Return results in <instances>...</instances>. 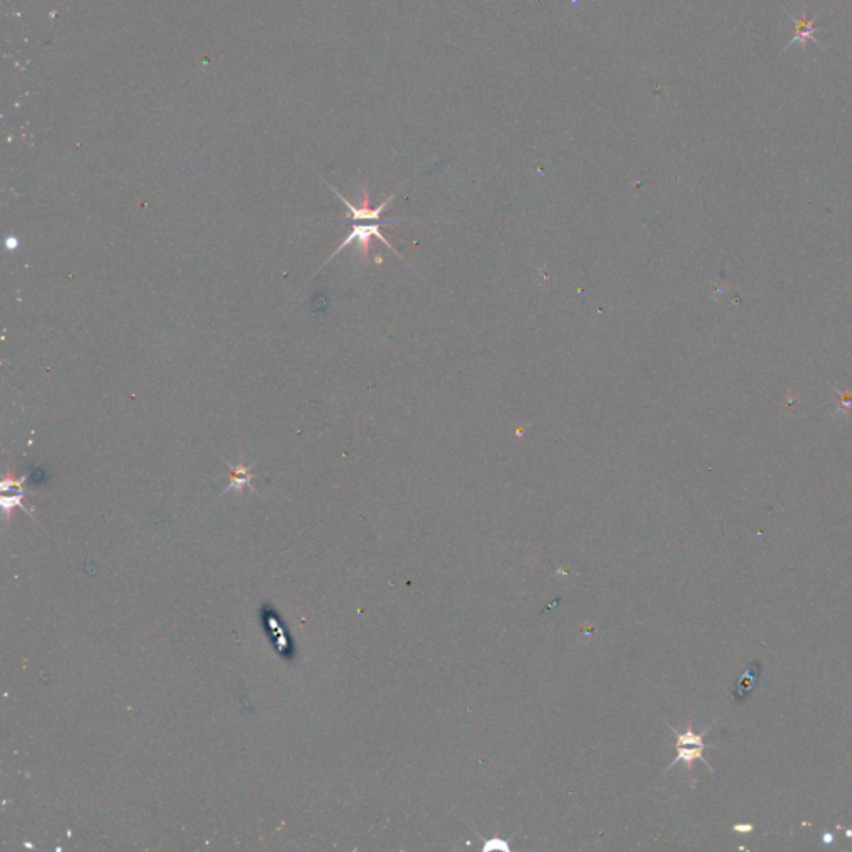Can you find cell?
Segmentation results:
<instances>
[{"instance_id":"1","label":"cell","mask_w":852,"mask_h":852,"mask_svg":"<svg viewBox=\"0 0 852 852\" xmlns=\"http://www.w3.org/2000/svg\"><path fill=\"white\" fill-rule=\"evenodd\" d=\"M666 726L673 731L674 737H676V751H677L676 759H674L671 764L666 767V771L671 769V767L676 766L677 762H684L689 773H693V764H694V761H697V759L704 762V764L709 767V771H713V767H711L709 762L706 761L704 756H702L704 749L709 748V746L704 742V736L711 726L706 728L704 733H694L693 720L688 721V728H686L684 733H680V731H677L676 728H673V726L668 724V722H666Z\"/></svg>"},{"instance_id":"4","label":"cell","mask_w":852,"mask_h":852,"mask_svg":"<svg viewBox=\"0 0 852 852\" xmlns=\"http://www.w3.org/2000/svg\"><path fill=\"white\" fill-rule=\"evenodd\" d=\"M793 20H794V23H795V37H794L793 42L787 43V47L794 46V43H804L809 39L815 40L814 39V32H815V29H814V19H811V20L793 19Z\"/></svg>"},{"instance_id":"7","label":"cell","mask_w":852,"mask_h":852,"mask_svg":"<svg viewBox=\"0 0 852 852\" xmlns=\"http://www.w3.org/2000/svg\"><path fill=\"white\" fill-rule=\"evenodd\" d=\"M22 498H23V491H20L19 495H15V496H10V498H2L3 510H6L7 515H9V511L14 506H22Z\"/></svg>"},{"instance_id":"3","label":"cell","mask_w":852,"mask_h":852,"mask_svg":"<svg viewBox=\"0 0 852 852\" xmlns=\"http://www.w3.org/2000/svg\"><path fill=\"white\" fill-rule=\"evenodd\" d=\"M759 674H761V663H753L748 666V669L742 674L741 680L737 681L736 691H734V700L737 702H742L749 696V693L753 691L754 684H756L759 680Z\"/></svg>"},{"instance_id":"5","label":"cell","mask_w":852,"mask_h":852,"mask_svg":"<svg viewBox=\"0 0 852 852\" xmlns=\"http://www.w3.org/2000/svg\"><path fill=\"white\" fill-rule=\"evenodd\" d=\"M252 470H250L248 466H244V464H238V466L232 468V482H230V486L227 488L228 490H238L241 491V488L246 486V484H250L252 482Z\"/></svg>"},{"instance_id":"2","label":"cell","mask_w":852,"mask_h":852,"mask_svg":"<svg viewBox=\"0 0 852 852\" xmlns=\"http://www.w3.org/2000/svg\"><path fill=\"white\" fill-rule=\"evenodd\" d=\"M379 225H383V221H379V220H375V221H355L353 228H351V232L348 233V237H346L345 240H343L341 244H340V246H338V248L335 250L332 255H330L328 260L325 261V265L328 264V261H332L333 257H337L338 253L341 252V250H345L346 246H350L351 244H355V241H357V244H358V250H360L361 257L363 258H368V255H370V246H371L370 241H371V238H373V237H377L378 240H382L383 244L388 246L390 250H393V252L397 253L399 258H403L397 252V250H395V246L391 245L385 237H383L382 232H379Z\"/></svg>"},{"instance_id":"6","label":"cell","mask_w":852,"mask_h":852,"mask_svg":"<svg viewBox=\"0 0 852 852\" xmlns=\"http://www.w3.org/2000/svg\"><path fill=\"white\" fill-rule=\"evenodd\" d=\"M483 851L484 852H493V851H502V852H510V844H508L504 839L499 838L498 831H495V835H493L491 839H483Z\"/></svg>"}]
</instances>
